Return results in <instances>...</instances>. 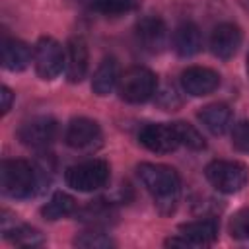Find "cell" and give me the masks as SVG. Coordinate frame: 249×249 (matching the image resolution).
Here are the masks:
<instances>
[{"mask_svg": "<svg viewBox=\"0 0 249 249\" xmlns=\"http://www.w3.org/2000/svg\"><path fill=\"white\" fill-rule=\"evenodd\" d=\"M136 175L146 191L154 196V204L160 214L169 216L175 212L181 195V177L179 173L165 163H140Z\"/></svg>", "mask_w": 249, "mask_h": 249, "instance_id": "1", "label": "cell"}, {"mask_svg": "<svg viewBox=\"0 0 249 249\" xmlns=\"http://www.w3.org/2000/svg\"><path fill=\"white\" fill-rule=\"evenodd\" d=\"M0 187L10 198H29L39 193L35 165L25 160H4L0 167Z\"/></svg>", "mask_w": 249, "mask_h": 249, "instance_id": "2", "label": "cell"}, {"mask_svg": "<svg viewBox=\"0 0 249 249\" xmlns=\"http://www.w3.org/2000/svg\"><path fill=\"white\" fill-rule=\"evenodd\" d=\"M158 78L146 66H130L121 72L117 91L126 103H144L156 95Z\"/></svg>", "mask_w": 249, "mask_h": 249, "instance_id": "3", "label": "cell"}, {"mask_svg": "<svg viewBox=\"0 0 249 249\" xmlns=\"http://www.w3.org/2000/svg\"><path fill=\"white\" fill-rule=\"evenodd\" d=\"M204 175L208 183L224 195H233L241 191L249 181V169L241 161L233 160H214L206 165Z\"/></svg>", "mask_w": 249, "mask_h": 249, "instance_id": "4", "label": "cell"}, {"mask_svg": "<svg viewBox=\"0 0 249 249\" xmlns=\"http://www.w3.org/2000/svg\"><path fill=\"white\" fill-rule=\"evenodd\" d=\"M66 185L80 193H91L107 185L109 181V163L105 160H88L82 163H76L66 169L64 173Z\"/></svg>", "mask_w": 249, "mask_h": 249, "instance_id": "5", "label": "cell"}, {"mask_svg": "<svg viewBox=\"0 0 249 249\" xmlns=\"http://www.w3.org/2000/svg\"><path fill=\"white\" fill-rule=\"evenodd\" d=\"M33 64L41 80H54L64 68V51L60 43L47 35L41 37L33 49Z\"/></svg>", "mask_w": 249, "mask_h": 249, "instance_id": "6", "label": "cell"}, {"mask_svg": "<svg viewBox=\"0 0 249 249\" xmlns=\"http://www.w3.org/2000/svg\"><path fill=\"white\" fill-rule=\"evenodd\" d=\"M58 134V123L49 117V115H37L31 117L29 121L21 123V126L18 128V138L23 146L29 148H47L49 144L54 142Z\"/></svg>", "mask_w": 249, "mask_h": 249, "instance_id": "7", "label": "cell"}, {"mask_svg": "<svg viewBox=\"0 0 249 249\" xmlns=\"http://www.w3.org/2000/svg\"><path fill=\"white\" fill-rule=\"evenodd\" d=\"M138 140L144 148L156 154H171L181 146L173 124H165V123H152L142 126L138 132Z\"/></svg>", "mask_w": 249, "mask_h": 249, "instance_id": "8", "label": "cell"}, {"mask_svg": "<svg viewBox=\"0 0 249 249\" xmlns=\"http://www.w3.org/2000/svg\"><path fill=\"white\" fill-rule=\"evenodd\" d=\"M64 142L74 150H93L101 142V128L93 119H72L66 126Z\"/></svg>", "mask_w": 249, "mask_h": 249, "instance_id": "9", "label": "cell"}, {"mask_svg": "<svg viewBox=\"0 0 249 249\" xmlns=\"http://www.w3.org/2000/svg\"><path fill=\"white\" fill-rule=\"evenodd\" d=\"M134 33L138 45L150 54H158L167 47V27L156 16H146L138 19Z\"/></svg>", "mask_w": 249, "mask_h": 249, "instance_id": "10", "label": "cell"}, {"mask_svg": "<svg viewBox=\"0 0 249 249\" xmlns=\"http://www.w3.org/2000/svg\"><path fill=\"white\" fill-rule=\"evenodd\" d=\"M220 86V74L208 66H189L181 72V88L193 97H202L216 91Z\"/></svg>", "mask_w": 249, "mask_h": 249, "instance_id": "11", "label": "cell"}, {"mask_svg": "<svg viewBox=\"0 0 249 249\" xmlns=\"http://www.w3.org/2000/svg\"><path fill=\"white\" fill-rule=\"evenodd\" d=\"M89 51L84 37H70L64 51V72L70 84H78L88 74Z\"/></svg>", "mask_w": 249, "mask_h": 249, "instance_id": "12", "label": "cell"}, {"mask_svg": "<svg viewBox=\"0 0 249 249\" xmlns=\"http://www.w3.org/2000/svg\"><path fill=\"white\" fill-rule=\"evenodd\" d=\"M243 33L235 23H220L210 35V51L220 60H230L241 47Z\"/></svg>", "mask_w": 249, "mask_h": 249, "instance_id": "13", "label": "cell"}, {"mask_svg": "<svg viewBox=\"0 0 249 249\" xmlns=\"http://www.w3.org/2000/svg\"><path fill=\"white\" fill-rule=\"evenodd\" d=\"M2 222V233L8 241H12L14 245H19V247H37V245H43V235L39 230L27 226V224H18L16 220H10L8 218V212L2 214L0 218Z\"/></svg>", "mask_w": 249, "mask_h": 249, "instance_id": "14", "label": "cell"}, {"mask_svg": "<svg viewBox=\"0 0 249 249\" xmlns=\"http://www.w3.org/2000/svg\"><path fill=\"white\" fill-rule=\"evenodd\" d=\"M171 45H173V51L183 56V58H189V56H195L196 53H200L202 49V35H200V29L187 21V23H181L175 31H173V37H171Z\"/></svg>", "mask_w": 249, "mask_h": 249, "instance_id": "15", "label": "cell"}, {"mask_svg": "<svg viewBox=\"0 0 249 249\" xmlns=\"http://www.w3.org/2000/svg\"><path fill=\"white\" fill-rule=\"evenodd\" d=\"M181 235L193 245V247H200V245H210L216 241L218 237V222L214 218H202V220H195V222H187L179 226Z\"/></svg>", "mask_w": 249, "mask_h": 249, "instance_id": "16", "label": "cell"}, {"mask_svg": "<svg viewBox=\"0 0 249 249\" xmlns=\"http://www.w3.org/2000/svg\"><path fill=\"white\" fill-rule=\"evenodd\" d=\"M198 121L214 136H222L231 124V109L226 103H208L198 111Z\"/></svg>", "mask_w": 249, "mask_h": 249, "instance_id": "17", "label": "cell"}, {"mask_svg": "<svg viewBox=\"0 0 249 249\" xmlns=\"http://www.w3.org/2000/svg\"><path fill=\"white\" fill-rule=\"evenodd\" d=\"M2 66L10 72H21L31 62V49L27 43L19 39H4L2 41Z\"/></svg>", "mask_w": 249, "mask_h": 249, "instance_id": "18", "label": "cell"}, {"mask_svg": "<svg viewBox=\"0 0 249 249\" xmlns=\"http://www.w3.org/2000/svg\"><path fill=\"white\" fill-rule=\"evenodd\" d=\"M119 78H121L119 62H117L113 56H109V58H105V60L97 66V70L93 72V78H91V91H93L95 95H99V97L109 95V93L117 88Z\"/></svg>", "mask_w": 249, "mask_h": 249, "instance_id": "19", "label": "cell"}, {"mask_svg": "<svg viewBox=\"0 0 249 249\" xmlns=\"http://www.w3.org/2000/svg\"><path fill=\"white\" fill-rule=\"evenodd\" d=\"M76 210V200L64 191H56L43 206H41V216L49 222L60 220L64 216H70Z\"/></svg>", "mask_w": 249, "mask_h": 249, "instance_id": "20", "label": "cell"}, {"mask_svg": "<svg viewBox=\"0 0 249 249\" xmlns=\"http://www.w3.org/2000/svg\"><path fill=\"white\" fill-rule=\"evenodd\" d=\"M76 214H78V218H80L82 222H88V224H91L93 228H97V226H107V224L111 222V218L117 216L115 210H113V206H111L109 202H103V200H93V202L86 204L84 208H80Z\"/></svg>", "mask_w": 249, "mask_h": 249, "instance_id": "21", "label": "cell"}, {"mask_svg": "<svg viewBox=\"0 0 249 249\" xmlns=\"http://www.w3.org/2000/svg\"><path fill=\"white\" fill-rule=\"evenodd\" d=\"M86 4L103 16H123L134 12L140 6V0H88Z\"/></svg>", "mask_w": 249, "mask_h": 249, "instance_id": "22", "label": "cell"}, {"mask_svg": "<svg viewBox=\"0 0 249 249\" xmlns=\"http://www.w3.org/2000/svg\"><path fill=\"white\" fill-rule=\"evenodd\" d=\"M171 124L175 128V134H177V140H179L181 146H185V148H189L193 152H200V150L206 148L204 136L193 124H189L185 121H177V123H171Z\"/></svg>", "mask_w": 249, "mask_h": 249, "instance_id": "23", "label": "cell"}, {"mask_svg": "<svg viewBox=\"0 0 249 249\" xmlns=\"http://www.w3.org/2000/svg\"><path fill=\"white\" fill-rule=\"evenodd\" d=\"M72 243L76 247H84V249H109V247L115 245V241L105 231H101L99 228H93V230L78 233Z\"/></svg>", "mask_w": 249, "mask_h": 249, "instance_id": "24", "label": "cell"}, {"mask_svg": "<svg viewBox=\"0 0 249 249\" xmlns=\"http://www.w3.org/2000/svg\"><path fill=\"white\" fill-rule=\"evenodd\" d=\"M156 103L163 109V111H175L177 107H181V95H179V91H177V88L175 86H171V84H165V86H161V88H158L156 89Z\"/></svg>", "mask_w": 249, "mask_h": 249, "instance_id": "25", "label": "cell"}, {"mask_svg": "<svg viewBox=\"0 0 249 249\" xmlns=\"http://www.w3.org/2000/svg\"><path fill=\"white\" fill-rule=\"evenodd\" d=\"M230 235L233 239H249V206L239 208L230 220Z\"/></svg>", "mask_w": 249, "mask_h": 249, "instance_id": "26", "label": "cell"}, {"mask_svg": "<svg viewBox=\"0 0 249 249\" xmlns=\"http://www.w3.org/2000/svg\"><path fill=\"white\" fill-rule=\"evenodd\" d=\"M231 146L241 154H249V119L239 121V123L233 124V128H231Z\"/></svg>", "mask_w": 249, "mask_h": 249, "instance_id": "27", "label": "cell"}, {"mask_svg": "<svg viewBox=\"0 0 249 249\" xmlns=\"http://www.w3.org/2000/svg\"><path fill=\"white\" fill-rule=\"evenodd\" d=\"M0 99H2V115H6L10 109H12V103H14V91L8 88V86H2L0 88Z\"/></svg>", "mask_w": 249, "mask_h": 249, "instance_id": "28", "label": "cell"}, {"mask_svg": "<svg viewBox=\"0 0 249 249\" xmlns=\"http://www.w3.org/2000/svg\"><path fill=\"white\" fill-rule=\"evenodd\" d=\"M165 245L167 247H193L181 233L179 235H175V237H169V239H165Z\"/></svg>", "mask_w": 249, "mask_h": 249, "instance_id": "29", "label": "cell"}, {"mask_svg": "<svg viewBox=\"0 0 249 249\" xmlns=\"http://www.w3.org/2000/svg\"><path fill=\"white\" fill-rule=\"evenodd\" d=\"M247 74H249V54H247Z\"/></svg>", "mask_w": 249, "mask_h": 249, "instance_id": "30", "label": "cell"}, {"mask_svg": "<svg viewBox=\"0 0 249 249\" xmlns=\"http://www.w3.org/2000/svg\"><path fill=\"white\" fill-rule=\"evenodd\" d=\"M80 2H84V4H86V2H88V0H80Z\"/></svg>", "mask_w": 249, "mask_h": 249, "instance_id": "31", "label": "cell"}]
</instances>
